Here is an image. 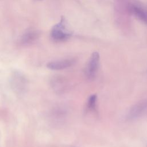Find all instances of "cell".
Returning <instances> with one entry per match:
<instances>
[{
    "mask_svg": "<svg viewBox=\"0 0 147 147\" xmlns=\"http://www.w3.org/2000/svg\"><path fill=\"white\" fill-rule=\"evenodd\" d=\"M99 53L94 52L87 63L85 69V74L90 80L94 79L96 75L99 68Z\"/></svg>",
    "mask_w": 147,
    "mask_h": 147,
    "instance_id": "obj_2",
    "label": "cell"
},
{
    "mask_svg": "<svg viewBox=\"0 0 147 147\" xmlns=\"http://www.w3.org/2000/svg\"><path fill=\"white\" fill-rule=\"evenodd\" d=\"M97 100V96L95 94L91 95L87 101V108L90 111H94L95 110Z\"/></svg>",
    "mask_w": 147,
    "mask_h": 147,
    "instance_id": "obj_6",
    "label": "cell"
},
{
    "mask_svg": "<svg viewBox=\"0 0 147 147\" xmlns=\"http://www.w3.org/2000/svg\"><path fill=\"white\" fill-rule=\"evenodd\" d=\"M67 22L63 17L60 21L52 27L51 32L52 38L56 41H63L67 40L72 34V32L67 28Z\"/></svg>",
    "mask_w": 147,
    "mask_h": 147,
    "instance_id": "obj_1",
    "label": "cell"
},
{
    "mask_svg": "<svg viewBox=\"0 0 147 147\" xmlns=\"http://www.w3.org/2000/svg\"><path fill=\"white\" fill-rule=\"evenodd\" d=\"M75 62L74 59H67L49 62L47 66L52 70H61L72 66Z\"/></svg>",
    "mask_w": 147,
    "mask_h": 147,
    "instance_id": "obj_4",
    "label": "cell"
},
{
    "mask_svg": "<svg viewBox=\"0 0 147 147\" xmlns=\"http://www.w3.org/2000/svg\"><path fill=\"white\" fill-rule=\"evenodd\" d=\"M38 1H39V0H38Z\"/></svg>",
    "mask_w": 147,
    "mask_h": 147,
    "instance_id": "obj_9",
    "label": "cell"
},
{
    "mask_svg": "<svg viewBox=\"0 0 147 147\" xmlns=\"http://www.w3.org/2000/svg\"><path fill=\"white\" fill-rule=\"evenodd\" d=\"M133 11L134 13L140 19L143 20L144 21L147 22V16L146 14L144 13L143 10L137 7H133Z\"/></svg>",
    "mask_w": 147,
    "mask_h": 147,
    "instance_id": "obj_7",
    "label": "cell"
},
{
    "mask_svg": "<svg viewBox=\"0 0 147 147\" xmlns=\"http://www.w3.org/2000/svg\"><path fill=\"white\" fill-rule=\"evenodd\" d=\"M147 109V100H142L134 104L127 112L126 119L127 121H134L140 117Z\"/></svg>",
    "mask_w": 147,
    "mask_h": 147,
    "instance_id": "obj_3",
    "label": "cell"
},
{
    "mask_svg": "<svg viewBox=\"0 0 147 147\" xmlns=\"http://www.w3.org/2000/svg\"><path fill=\"white\" fill-rule=\"evenodd\" d=\"M40 36V32L37 30H31L25 33L20 40L21 44L23 45L30 44L35 41Z\"/></svg>",
    "mask_w": 147,
    "mask_h": 147,
    "instance_id": "obj_5",
    "label": "cell"
},
{
    "mask_svg": "<svg viewBox=\"0 0 147 147\" xmlns=\"http://www.w3.org/2000/svg\"><path fill=\"white\" fill-rule=\"evenodd\" d=\"M146 147H147V146H146Z\"/></svg>",
    "mask_w": 147,
    "mask_h": 147,
    "instance_id": "obj_8",
    "label": "cell"
}]
</instances>
